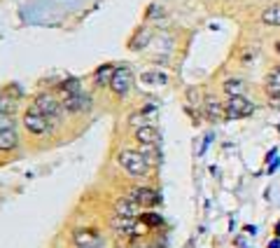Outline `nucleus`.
<instances>
[{
	"mask_svg": "<svg viewBox=\"0 0 280 248\" xmlns=\"http://www.w3.org/2000/svg\"><path fill=\"white\" fill-rule=\"evenodd\" d=\"M117 162H119L121 169L126 171L129 176H133V178H143V176H147L152 169L140 150H121L119 157H117Z\"/></svg>",
	"mask_w": 280,
	"mask_h": 248,
	"instance_id": "obj_1",
	"label": "nucleus"
},
{
	"mask_svg": "<svg viewBox=\"0 0 280 248\" xmlns=\"http://www.w3.org/2000/svg\"><path fill=\"white\" fill-rule=\"evenodd\" d=\"M23 126H26L30 133H35V136H47V133H52V120L47 115H42L35 106H30V108L23 113Z\"/></svg>",
	"mask_w": 280,
	"mask_h": 248,
	"instance_id": "obj_2",
	"label": "nucleus"
},
{
	"mask_svg": "<svg viewBox=\"0 0 280 248\" xmlns=\"http://www.w3.org/2000/svg\"><path fill=\"white\" fill-rule=\"evenodd\" d=\"M224 113H227V117H234V120L250 117L255 113V103L245 96H229L227 103H224Z\"/></svg>",
	"mask_w": 280,
	"mask_h": 248,
	"instance_id": "obj_3",
	"label": "nucleus"
},
{
	"mask_svg": "<svg viewBox=\"0 0 280 248\" xmlns=\"http://www.w3.org/2000/svg\"><path fill=\"white\" fill-rule=\"evenodd\" d=\"M73 244L77 248H103V237L93 227H77L73 232Z\"/></svg>",
	"mask_w": 280,
	"mask_h": 248,
	"instance_id": "obj_4",
	"label": "nucleus"
},
{
	"mask_svg": "<svg viewBox=\"0 0 280 248\" xmlns=\"http://www.w3.org/2000/svg\"><path fill=\"white\" fill-rule=\"evenodd\" d=\"M33 106H35V108H38L42 115L49 117V120H59V117L63 115V106H61V103L56 101L54 96H49V94H40Z\"/></svg>",
	"mask_w": 280,
	"mask_h": 248,
	"instance_id": "obj_5",
	"label": "nucleus"
},
{
	"mask_svg": "<svg viewBox=\"0 0 280 248\" xmlns=\"http://www.w3.org/2000/svg\"><path fill=\"white\" fill-rule=\"evenodd\" d=\"M61 106H63V113L75 115V113H84V110L91 108V99H89V94L77 92V94H70V96H63Z\"/></svg>",
	"mask_w": 280,
	"mask_h": 248,
	"instance_id": "obj_6",
	"label": "nucleus"
},
{
	"mask_svg": "<svg viewBox=\"0 0 280 248\" xmlns=\"http://www.w3.org/2000/svg\"><path fill=\"white\" fill-rule=\"evenodd\" d=\"M126 197H131L136 204H140V209H147V206H157V204L161 202V197L157 190H152V187H131L129 194Z\"/></svg>",
	"mask_w": 280,
	"mask_h": 248,
	"instance_id": "obj_7",
	"label": "nucleus"
},
{
	"mask_svg": "<svg viewBox=\"0 0 280 248\" xmlns=\"http://www.w3.org/2000/svg\"><path fill=\"white\" fill-rule=\"evenodd\" d=\"M133 85V75H131L129 68H114V75L110 80V89H112L117 96H126Z\"/></svg>",
	"mask_w": 280,
	"mask_h": 248,
	"instance_id": "obj_8",
	"label": "nucleus"
},
{
	"mask_svg": "<svg viewBox=\"0 0 280 248\" xmlns=\"http://www.w3.org/2000/svg\"><path fill=\"white\" fill-rule=\"evenodd\" d=\"M138 211H140V204H136L131 197H121L114 202V216L121 218H136Z\"/></svg>",
	"mask_w": 280,
	"mask_h": 248,
	"instance_id": "obj_9",
	"label": "nucleus"
},
{
	"mask_svg": "<svg viewBox=\"0 0 280 248\" xmlns=\"http://www.w3.org/2000/svg\"><path fill=\"white\" fill-rule=\"evenodd\" d=\"M133 136H136V140L138 143H140V145H157V143H159V131H157V129H154V126H150V124H145V126H140V129H136V133H133Z\"/></svg>",
	"mask_w": 280,
	"mask_h": 248,
	"instance_id": "obj_10",
	"label": "nucleus"
},
{
	"mask_svg": "<svg viewBox=\"0 0 280 248\" xmlns=\"http://www.w3.org/2000/svg\"><path fill=\"white\" fill-rule=\"evenodd\" d=\"M110 225H112V230H114L117 234L131 237V234H133V227H136V218H121V216H114Z\"/></svg>",
	"mask_w": 280,
	"mask_h": 248,
	"instance_id": "obj_11",
	"label": "nucleus"
},
{
	"mask_svg": "<svg viewBox=\"0 0 280 248\" xmlns=\"http://www.w3.org/2000/svg\"><path fill=\"white\" fill-rule=\"evenodd\" d=\"M203 113L208 115V120H222V117L227 115V113H224V106H222L220 101H215L212 96H205V101H203Z\"/></svg>",
	"mask_w": 280,
	"mask_h": 248,
	"instance_id": "obj_12",
	"label": "nucleus"
},
{
	"mask_svg": "<svg viewBox=\"0 0 280 248\" xmlns=\"http://www.w3.org/2000/svg\"><path fill=\"white\" fill-rule=\"evenodd\" d=\"M19 145V133L16 129H7V131H0V152H12Z\"/></svg>",
	"mask_w": 280,
	"mask_h": 248,
	"instance_id": "obj_13",
	"label": "nucleus"
},
{
	"mask_svg": "<svg viewBox=\"0 0 280 248\" xmlns=\"http://www.w3.org/2000/svg\"><path fill=\"white\" fill-rule=\"evenodd\" d=\"M266 94H269V99L280 96V66H276L269 73V78H266Z\"/></svg>",
	"mask_w": 280,
	"mask_h": 248,
	"instance_id": "obj_14",
	"label": "nucleus"
},
{
	"mask_svg": "<svg viewBox=\"0 0 280 248\" xmlns=\"http://www.w3.org/2000/svg\"><path fill=\"white\" fill-rule=\"evenodd\" d=\"M222 89H224V94H227V96H243V92H245V80L229 78L227 82L222 85Z\"/></svg>",
	"mask_w": 280,
	"mask_h": 248,
	"instance_id": "obj_15",
	"label": "nucleus"
},
{
	"mask_svg": "<svg viewBox=\"0 0 280 248\" xmlns=\"http://www.w3.org/2000/svg\"><path fill=\"white\" fill-rule=\"evenodd\" d=\"M262 21L266 26H280V5H271L262 12Z\"/></svg>",
	"mask_w": 280,
	"mask_h": 248,
	"instance_id": "obj_16",
	"label": "nucleus"
},
{
	"mask_svg": "<svg viewBox=\"0 0 280 248\" xmlns=\"http://www.w3.org/2000/svg\"><path fill=\"white\" fill-rule=\"evenodd\" d=\"M112 75H114V68L112 66H103V68H98L96 70V85H107L110 87V80H112Z\"/></svg>",
	"mask_w": 280,
	"mask_h": 248,
	"instance_id": "obj_17",
	"label": "nucleus"
},
{
	"mask_svg": "<svg viewBox=\"0 0 280 248\" xmlns=\"http://www.w3.org/2000/svg\"><path fill=\"white\" fill-rule=\"evenodd\" d=\"M61 92H63V96L77 94V92H80V80L70 78V80H66V82H61Z\"/></svg>",
	"mask_w": 280,
	"mask_h": 248,
	"instance_id": "obj_18",
	"label": "nucleus"
},
{
	"mask_svg": "<svg viewBox=\"0 0 280 248\" xmlns=\"http://www.w3.org/2000/svg\"><path fill=\"white\" fill-rule=\"evenodd\" d=\"M140 223H145L147 227L150 225L159 227L161 225V216H157V213H143V216H140Z\"/></svg>",
	"mask_w": 280,
	"mask_h": 248,
	"instance_id": "obj_19",
	"label": "nucleus"
},
{
	"mask_svg": "<svg viewBox=\"0 0 280 248\" xmlns=\"http://www.w3.org/2000/svg\"><path fill=\"white\" fill-rule=\"evenodd\" d=\"M145 82H152V85H166V75L164 73H147L143 75Z\"/></svg>",
	"mask_w": 280,
	"mask_h": 248,
	"instance_id": "obj_20",
	"label": "nucleus"
},
{
	"mask_svg": "<svg viewBox=\"0 0 280 248\" xmlns=\"http://www.w3.org/2000/svg\"><path fill=\"white\" fill-rule=\"evenodd\" d=\"M7 129H14V117L5 113V115H0V131H7Z\"/></svg>",
	"mask_w": 280,
	"mask_h": 248,
	"instance_id": "obj_21",
	"label": "nucleus"
},
{
	"mask_svg": "<svg viewBox=\"0 0 280 248\" xmlns=\"http://www.w3.org/2000/svg\"><path fill=\"white\" fill-rule=\"evenodd\" d=\"M129 124H131V126H136V129L145 126V117H143V113H133V115L129 117Z\"/></svg>",
	"mask_w": 280,
	"mask_h": 248,
	"instance_id": "obj_22",
	"label": "nucleus"
},
{
	"mask_svg": "<svg viewBox=\"0 0 280 248\" xmlns=\"http://www.w3.org/2000/svg\"><path fill=\"white\" fill-rule=\"evenodd\" d=\"M9 110V99L7 96H0V115H5Z\"/></svg>",
	"mask_w": 280,
	"mask_h": 248,
	"instance_id": "obj_23",
	"label": "nucleus"
},
{
	"mask_svg": "<svg viewBox=\"0 0 280 248\" xmlns=\"http://www.w3.org/2000/svg\"><path fill=\"white\" fill-rule=\"evenodd\" d=\"M266 248H280V239H278V237H276V239H271Z\"/></svg>",
	"mask_w": 280,
	"mask_h": 248,
	"instance_id": "obj_24",
	"label": "nucleus"
},
{
	"mask_svg": "<svg viewBox=\"0 0 280 248\" xmlns=\"http://www.w3.org/2000/svg\"><path fill=\"white\" fill-rule=\"evenodd\" d=\"M278 166H280V159L276 157V159H273V164H271V169H269V173H273V171L278 169Z\"/></svg>",
	"mask_w": 280,
	"mask_h": 248,
	"instance_id": "obj_25",
	"label": "nucleus"
},
{
	"mask_svg": "<svg viewBox=\"0 0 280 248\" xmlns=\"http://www.w3.org/2000/svg\"><path fill=\"white\" fill-rule=\"evenodd\" d=\"M245 232H248V234H257V227H255V225H245Z\"/></svg>",
	"mask_w": 280,
	"mask_h": 248,
	"instance_id": "obj_26",
	"label": "nucleus"
},
{
	"mask_svg": "<svg viewBox=\"0 0 280 248\" xmlns=\"http://www.w3.org/2000/svg\"><path fill=\"white\" fill-rule=\"evenodd\" d=\"M276 237H278V239H280V223H278V225H276Z\"/></svg>",
	"mask_w": 280,
	"mask_h": 248,
	"instance_id": "obj_27",
	"label": "nucleus"
},
{
	"mask_svg": "<svg viewBox=\"0 0 280 248\" xmlns=\"http://www.w3.org/2000/svg\"><path fill=\"white\" fill-rule=\"evenodd\" d=\"M278 52H280V42H278Z\"/></svg>",
	"mask_w": 280,
	"mask_h": 248,
	"instance_id": "obj_28",
	"label": "nucleus"
}]
</instances>
